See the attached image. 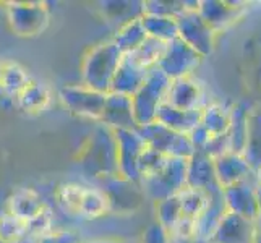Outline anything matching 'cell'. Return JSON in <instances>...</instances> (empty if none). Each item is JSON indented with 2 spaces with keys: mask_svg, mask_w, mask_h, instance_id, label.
Masks as SVG:
<instances>
[{
  "mask_svg": "<svg viewBox=\"0 0 261 243\" xmlns=\"http://www.w3.org/2000/svg\"><path fill=\"white\" fill-rule=\"evenodd\" d=\"M178 196H180V203H182L184 218L192 219L195 222L203 214V211L208 208L211 200V193L196 190V188H188V186Z\"/></svg>",
  "mask_w": 261,
  "mask_h": 243,
  "instance_id": "cell-27",
  "label": "cell"
},
{
  "mask_svg": "<svg viewBox=\"0 0 261 243\" xmlns=\"http://www.w3.org/2000/svg\"><path fill=\"white\" fill-rule=\"evenodd\" d=\"M251 104L242 101L232 105V119L229 128L230 140V152L244 156L245 143H247V130H248V112Z\"/></svg>",
  "mask_w": 261,
  "mask_h": 243,
  "instance_id": "cell-21",
  "label": "cell"
},
{
  "mask_svg": "<svg viewBox=\"0 0 261 243\" xmlns=\"http://www.w3.org/2000/svg\"><path fill=\"white\" fill-rule=\"evenodd\" d=\"M245 2H229V0H200L198 12L216 33H222L233 23H237L247 13Z\"/></svg>",
  "mask_w": 261,
  "mask_h": 243,
  "instance_id": "cell-11",
  "label": "cell"
},
{
  "mask_svg": "<svg viewBox=\"0 0 261 243\" xmlns=\"http://www.w3.org/2000/svg\"><path fill=\"white\" fill-rule=\"evenodd\" d=\"M227 212V206L224 201L222 190L221 192H214L211 193V200L208 208L203 211V214L196 219L195 227H196V237L210 240L214 230L218 229L219 222Z\"/></svg>",
  "mask_w": 261,
  "mask_h": 243,
  "instance_id": "cell-20",
  "label": "cell"
},
{
  "mask_svg": "<svg viewBox=\"0 0 261 243\" xmlns=\"http://www.w3.org/2000/svg\"><path fill=\"white\" fill-rule=\"evenodd\" d=\"M166 47H167V42L149 38L148 36V39L143 42L133 53H128V56L137 62L140 67L146 68V70H152L159 65V62L166 52Z\"/></svg>",
  "mask_w": 261,
  "mask_h": 243,
  "instance_id": "cell-25",
  "label": "cell"
},
{
  "mask_svg": "<svg viewBox=\"0 0 261 243\" xmlns=\"http://www.w3.org/2000/svg\"><path fill=\"white\" fill-rule=\"evenodd\" d=\"M112 190H106V195L111 203V212L120 214H133L137 212L143 201H145V192L140 183L125 180L123 177H114Z\"/></svg>",
  "mask_w": 261,
  "mask_h": 243,
  "instance_id": "cell-14",
  "label": "cell"
},
{
  "mask_svg": "<svg viewBox=\"0 0 261 243\" xmlns=\"http://www.w3.org/2000/svg\"><path fill=\"white\" fill-rule=\"evenodd\" d=\"M206 154L213 159H218L224 154L230 152V140H229V133L224 134H214L211 140L208 141V145L203 149Z\"/></svg>",
  "mask_w": 261,
  "mask_h": 243,
  "instance_id": "cell-30",
  "label": "cell"
},
{
  "mask_svg": "<svg viewBox=\"0 0 261 243\" xmlns=\"http://www.w3.org/2000/svg\"><path fill=\"white\" fill-rule=\"evenodd\" d=\"M146 39H148V33L145 30V26H143L141 18H137V20L122 24L112 42L119 47V50L123 56H128V53H133L137 50Z\"/></svg>",
  "mask_w": 261,
  "mask_h": 243,
  "instance_id": "cell-22",
  "label": "cell"
},
{
  "mask_svg": "<svg viewBox=\"0 0 261 243\" xmlns=\"http://www.w3.org/2000/svg\"><path fill=\"white\" fill-rule=\"evenodd\" d=\"M149 70L140 67L130 56H123L120 67L114 76L111 93H120L127 96H135V93L143 86L148 78Z\"/></svg>",
  "mask_w": 261,
  "mask_h": 243,
  "instance_id": "cell-16",
  "label": "cell"
},
{
  "mask_svg": "<svg viewBox=\"0 0 261 243\" xmlns=\"http://www.w3.org/2000/svg\"><path fill=\"white\" fill-rule=\"evenodd\" d=\"M214 169L221 188L239 183L255 174L247 159L242 154H236V152H227V154L214 159Z\"/></svg>",
  "mask_w": 261,
  "mask_h": 243,
  "instance_id": "cell-17",
  "label": "cell"
},
{
  "mask_svg": "<svg viewBox=\"0 0 261 243\" xmlns=\"http://www.w3.org/2000/svg\"><path fill=\"white\" fill-rule=\"evenodd\" d=\"M188 159L169 157L166 166L156 175L143 180L141 186L151 201H161L166 198L180 195L187 188Z\"/></svg>",
  "mask_w": 261,
  "mask_h": 243,
  "instance_id": "cell-2",
  "label": "cell"
},
{
  "mask_svg": "<svg viewBox=\"0 0 261 243\" xmlns=\"http://www.w3.org/2000/svg\"><path fill=\"white\" fill-rule=\"evenodd\" d=\"M166 102L182 111H203L208 105L204 86L195 76L170 79Z\"/></svg>",
  "mask_w": 261,
  "mask_h": 243,
  "instance_id": "cell-10",
  "label": "cell"
},
{
  "mask_svg": "<svg viewBox=\"0 0 261 243\" xmlns=\"http://www.w3.org/2000/svg\"><path fill=\"white\" fill-rule=\"evenodd\" d=\"M141 21L149 38H154L164 42H170L178 38V23L177 18L158 16V15H143Z\"/></svg>",
  "mask_w": 261,
  "mask_h": 243,
  "instance_id": "cell-24",
  "label": "cell"
},
{
  "mask_svg": "<svg viewBox=\"0 0 261 243\" xmlns=\"http://www.w3.org/2000/svg\"><path fill=\"white\" fill-rule=\"evenodd\" d=\"M60 203L68 212L88 219L111 212V203L106 192L82 185H65L60 192Z\"/></svg>",
  "mask_w": 261,
  "mask_h": 243,
  "instance_id": "cell-4",
  "label": "cell"
},
{
  "mask_svg": "<svg viewBox=\"0 0 261 243\" xmlns=\"http://www.w3.org/2000/svg\"><path fill=\"white\" fill-rule=\"evenodd\" d=\"M145 15L177 18L187 10V0H146L143 2Z\"/></svg>",
  "mask_w": 261,
  "mask_h": 243,
  "instance_id": "cell-29",
  "label": "cell"
},
{
  "mask_svg": "<svg viewBox=\"0 0 261 243\" xmlns=\"http://www.w3.org/2000/svg\"><path fill=\"white\" fill-rule=\"evenodd\" d=\"M119 146V174L125 180L140 183L141 178L138 172V162L146 149V143L141 138L138 130H114Z\"/></svg>",
  "mask_w": 261,
  "mask_h": 243,
  "instance_id": "cell-8",
  "label": "cell"
},
{
  "mask_svg": "<svg viewBox=\"0 0 261 243\" xmlns=\"http://www.w3.org/2000/svg\"><path fill=\"white\" fill-rule=\"evenodd\" d=\"M169 85L170 78H167L158 67L149 70L145 83L132 97L138 127L156 122L159 107L166 102Z\"/></svg>",
  "mask_w": 261,
  "mask_h": 243,
  "instance_id": "cell-1",
  "label": "cell"
},
{
  "mask_svg": "<svg viewBox=\"0 0 261 243\" xmlns=\"http://www.w3.org/2000/svg\"><path fill=\"white\" fill-rule=\"evenodd\" d=\"M222 196L226 201L227 211L244 215L251 221H256L259 201H258V183L255 174L242 180L239 183L222 188Z\"/></svg>",
  "mask_w": 261,
  "mask_h": 243,
  "instance_id": "cell-9",
  "label": "cell"
},
{
  "mask_svg": "<svg viewBox=\"0 0 261 243\" xmlns=\"http://www.w3.org/2000/svg\"><path fill=\"white\" fill-rule=\"evenodd\" d=\"M203 111H182L164 102L159 107L156 120L167 128L182 134H190L201 123Z\"/></svg>",
  "mask_w": 261,
  "mask_h": 243,
  "instance_id": "cell-18",
  "label": "cell"
},
{
  "mask_svg": "<svg viewBox=\"0 0 261 243\" xmlns=\"http://www.w3.org/2000/svg\"><path fill=\"white\" fill-rule=\"evenodd\" d=\"M154 211H156V222H159L169 233L172 232L177 227V224L184 219L182 203H180L178 195L156 201Z\"/></svg>",
  "mask_w": 261,
  "mask_h": 243,
  "instance_id": "cell-26",
  "label": "cell"
},
{
  "mask_svg": "<svg viewBox=\"0 0 261 243\" xmlns=\"http://www.w3.org/2000/svg\"><path fill=\"white\" fill-rule=\"evenodd\" d=\"M187 186L208 193L222 190L218 177H216L214 159L210 157L204 151H195V154L188 159Z\"/></svg>",
  "mask_w": 261,
  "mask_h": 243,
  "instance_id": "cell-15",
  "label": "cell"
},
{
  "mask_svg": "<svg viewBox=\"0 0 261 243\" xmlns=\"http://www.w3.org/2000/svg\"><path fill=\"white\" fill-rule=\"evenodd\" d=\"M188 137H190V140H192V143H193L195 151H203V149L206 148V145H208V141L211 140L213 134L200 123L190 134H188Z\"/></svg>",
  "mask_w": 261,
  "mask_h": 243,
  "instance_id": "cell-32",
  "label": "cell"
},
{
  "mask_svg": "<svg viewBox=\"0 0 261 243\" xmlns=\"http://www.w3.org/2000/svg\"><path fill=\"white\" fill-rule=\"evenodd\" d=\"M256 221L227 211L214 230L211 243H253L258 237Z\"/></svg>",
  "mask_w": 261,
  "mask_h": 243,
  "instance_id": "cell-12",
  "label": "cell"
},
{
  "mask_svg": "<svg viewBox=\"0 0 261 243\" xmlns=\"http://www.w3.org/2000/svg\"><path fill=\"white\" fill-rule=\"evenodd\" d=\"M178 23V38L185 44H188L193 50L200 56L210 57L216 47V33L211 26L203 20L200 12L195 8H187V10L177 16Z\"/></svg>",
  "mask_w": 261,
  "mask_h": 243,
  "instance_id": "cell-6",
  "label": "cell"
},
{
  "mask_svg": "<svg viewBox=\"0 0 261 243\" xmlns=\"http://www.w3.org/2000/svg\"><path fill=\"white\" fill-rule=\"evenodd\" d=\"M255 178H256L258 186H261V167H259L258 170H255Z\"/></svg>",
  "mask_w": 261,
  "mask_h": 243,
  "instance_id": "cell-35",
  "label": "cell"
},
{
  "mask_svg": "<svg viewBox=\"0 0 261 243\" xmlns=\"http://www.w3.org/2000/svg\"><path fill=\"white\" fill-rule=\"evenodd\" d=\"M167 159H169V156H166V154H163V152H159L156 149L146 146V149L143 151L140 162H138V172H140L141 182H143V180L151 178L152 175H156L159 170L166 166Z\"/></svg>",
  "mask_w": 261,
  "mask_h": 243,
  "instance_id": "cell-28",
  "label": "cell"
},
{
  "mask_svg": "<svg viewBox=\"0 0 261 243\" xmlns=\"http://www.w3.org/2000/svg\"><path fill=\"white\" fill-rule=\"evenodd\" d=\"M122 59L123 53L112 41L96 47L86 62V79L91 89L104 94L111 93L112 81Z\"/></svg>",
  "mask_w": 261,
  "mask_h": 243,
  "instance_id": "cell-3",
  "label": "cell"
},
{
  "mask_svg": "<svg viewBox=\"0 0 261 243\" xmlns=\"http://www.w3.org/2000/svg\"><path fill=\"white\" fill-rule=\"evenodd\" d=\"M232 119V107H227L221 102H208V105L203 109L201 125L208 130L213 137L214 134L229 133Z\"/></svg>",
  "mask_w": 261,
  "mask_h": 243,
  "instance_id": "cell-23",
  "label": "cell"
},
{
  "mask_svg": "<svg viewBox=\"0 0 261 243\" xmlns=\"http://www.w3.org/2000/svg\"><path fill=\"white\" fill-rule=\"evenodd\" d=\"M102 122L112 130H138L132 96L107 93L102 112Z\"/></svg>",
  "mask_w": 261,
  "mask_h": 243,
  "instance_id": "cell-13",
  "label": "cell"
},
{
  "mask_svg": "<svg viewBox=\"0 0 261 243\" xmlns=\"http://www.w3.org/2000/svg\"><path fill=\"white\" fill-rule=\"evenodd\" d=\"M203 57L193 50L188 44H185L180 38L167 42V47L163 59H161L158 68L163 73L170 78H184V76H193V71L201 64Z\"/></svg>",
  "mask_w": 261,
  "mask_h": 243,
  "instance_id": "cell-7",
  "label": "cell"
},
{
  "mask_svg": "<svg viewBox=\"0 0 261 243\" xmlns=\"http://www.w3.org/2000/svg\"><path fill=\"white\" fill-rule=\"evenodd\" d=\"M170 243H211L206 238H200V237H172L170 235Z\"/></svg>",
  "mask_w": 261,
  "mask_h": 243,
  "instance_id": "cell-33",
  "label": "cell"
},
{
  "mask_svg": "<svg viewBox=\"0 0 261 243\" xmlns=\"http://www.w3.org/2000/svg\"><path fill=\"white\" fill-rule=\"evenodd\" d=\"M140 243H170V233L154 221L143 232Z\"/></svg>",
  "mask_w": 261,
  "mask_h": 243,
  "instance_id": "cell-31",
  "label": "cell"
},
{
  "mask_svg": "<svg viewBox=\"0 0 261 243\" xmlns=\"http://www.w3.org/2000/svg\"><path fill=\"white\" fill-rule=\"evenodd\" d=\"M102 243H140V240H128V238H117V240H107Z\"/></svg>",
  "mask_w": 261,
  "mask_h": 243,
  "instance_id": "cell-34",
  "label": "cell"
},
{
  "mask_svg": "<svg viewBox=\"0 0 261 243\" xmlns=\"http://www.w3.org/2000/svg\"><path fill=\"white\" fill-rule=\"evenodd\" d=\"M138 133L145 140L146 146L163 152L169 157L190 159L195 154V146L188 134L170 130L158 120L138 127Z\"/></svg>",
  "mask_w": 261,
  "mask_h": 243,
  "instance_id": "cell-5",
  "label": "cell"
},
{
  "mask_svg": "<svg viewBox=\"0 0 261 243\" xmlns=\"http://www.w3.org/2000/svg\"><path fill=\"white\" fill-rule=\"evenodd\" d=\"M244 157L253 172L261 167V104H251L250 107Z\"/></svg>",
  "mask_w": 261,
  "mask_h": 243,
  "instance_id": "cell-19",
  "label": "cell"
},
{
  "mask_svg": "<svg viewBox=\"0 0 261 243\" xmlns=\"http://www.w3.org/2000/svg\"><path fill=\"white\" fill-rule=\"evenodd\" d=\"M253 243H261V230L258 232V237H256V240Z\"/></svg>",
  "mask_w": 261,
  "mask_h": 243,
  "instance_id": "cell-36",
  "label": "cell"
}]
</instances>
